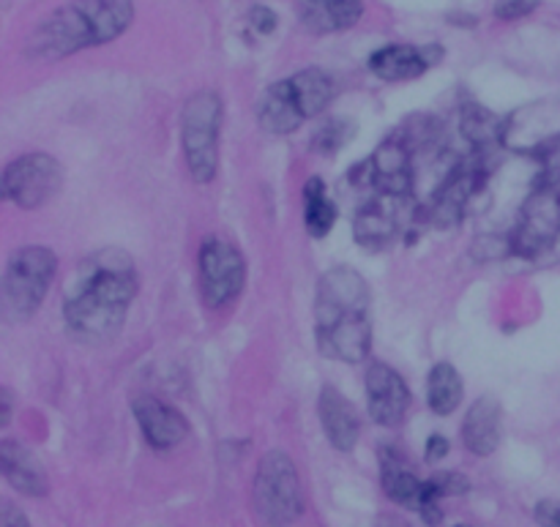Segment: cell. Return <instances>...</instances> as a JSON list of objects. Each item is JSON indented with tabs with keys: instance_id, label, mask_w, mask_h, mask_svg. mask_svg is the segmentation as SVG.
Returning <instances> with one entry per match:
<instances>
[{
	"instance_id": "1",
	"label": "cell",
	"mask_w": 560,
	"mask_h": 527,
	"mask_svg": "<svg viewBox=\"0 0 560 527\" xmlns=\"http://www.w3.org/2000/svg\"><path fill=\"white\" fill-rule=\"evenodd\" d=\"M137 295L135 262L118 249H104L82 262L66 295V325L86 342L113 339L124 329Z\"/></svg>"
},
{
	"instance_id": "2",
	"label": "cell",
	"mask_w": 560,
	"mask_h": 527,
	"mask_svg": "<svg viewBox=\"0 0 560 527\" xmlns=\"http://www.w3.org/2000/svg\"><path fill=\"white\" fill-rule=\"evenodd\" d=\"M372 295L367 279L347 266L331 268L317 282V345L329 358L358 363L372 350Z\"/></svg>"
},
{
	"instance_id": "3",
	"label": "cell",
	"mask_w": 560,
	"mask_h": 527,
	"mask_svg": "<svg viewBox=\"0 0 560 527\" xmlns=\"http://www.w3.org/2000/svg\"><path fill=\"white\" fill-rule=\"evenodd\" d=\"M135 20L131 0H72L34 30L28 52L36 57H66L86 47L118 39Z\"/></svg>"
},
{
	"instance_id": "4",
	"label": "cell",
	"mask_w": 560,
	"mask_h": 527,
	"mask_svg": "<svg viewBox=\"0 0 560 527\" xmlns=\"http://www.w3.org/2000/svg\"><path fill=\"white\" fill-rule=\"evenodd\" d=\"M55 273L58 257L47 246H25L14 252L3 273V309L9 318H30L50 293Z\"/></svg>"
},
{
	"instance_id": "5",
	"label": "cell",
	"mask_w": 560,
	"mask_h": 527,
	"mask_svg": "<svg viewBox=\"0 0 560 527\" xmlns=\"http://www.w3.org/2000/svg\"><path fill=\"white\" fill-rule=\"evenodd\" d=\"M221 97L216 91H200L183 107V154L189 172L198 183L214 181L219 170V131H221Z\"/></svg>"
},
{
	"instance_id": "6",
	"label": "cell",
	"mask_w": 560,
	"mask_h": 527,
	"mask_svg": "<svg viewBox=\"0 0 560 527\" xmlns=\"http://www.w3.org/2000/svg\"><path fill=\"white\" fill-rule=\"evenodd\" d=\"M255 509L268 525L284 527L304 514V494H301L298 473L293 460L284 451H271L260 460L255 476Z\"/></svg>"
},
{
	"instance_id": "7",
	"label": "cell",
	"mask_w": 560,
	"mask_h": 527,
	"mask_svg": "<svg viewBox=\"0 0 560 527\" xmlns=\"http://www.w3.org/2000/svg\"><path fill=\"white\" fill-rule=\"evenodd\" d=\"M560 239V183L542 181L531 194L517 219L511 235V252L536 257Z\"/></svg>"
},
{
	"instance_id": "8",
	"label": "cell",
	"mask_w": 560,
	"mask_h": 527,
	"mask_svg": "<svg viewBox=\"0 0 560 527\" xmlns=\"http://www.w3.org/2000/svg\"><path fill=\"white\" fill-rule=\"evenodd\" d=\"M246 282V260L232 244L208 239L200 246V293L205 307L225 309L241 295Z\"/></svg>"
},
{
	"instance_id": "9",
	"label": "cell",
	"mask_w": 560,
	"mask_h": 527,
	"mask_svg": "<svg viewBox=\"0 0 560 527\" xmlns=\"http://www.w3.org/2000/svg\"><path fill=\"white\" fill-rule=\"evenodd\" d=\"M63 187V170L50 154H28L3 170V194L20 208L47 205Z\"/></svg>"
},
{
	"instance_id": "10",
	"label": "cell",
	"mask_w": 560,
	"mask_h": 527,
	"mask_svg": "<svg viewBox=\"0 0 560 527\" xmlns=\"http://www.w3.org/2000/svg\"><path fill=\"white\" fill-rule=\"evenodd\" d=\"M369 415L380 426H399L410 410V391L403 374L394 372L389 363H372L367 372Z\"/></svg>"
},
{
	"instance_id": "11",
	"label": "cell",
	"mask_w": 560,
	"mask_h": 527,
	"mask_svg": "<svg viewBox=\"0 0 560 527\" xmlns=\"http://www.w3.org/2000/svg\"><path fill=\"white\" fill-rule=\"evenodd\" d=\"M367 170L369 183L380 194L403 200L413 189V162H410L408 145L399 137H389L374 147L372 159L367 162Z\"/></svg>"
},
{
	"instance_id": "12",
	"label": "cell",
	"mask_w": 560,
	"mask_h": 527,
	"mask_svg": "<svg viewBox=\"0 0 560 527\" xmlns=\"http://www.w3.org/2000/svg\"><path fill=\"white\" fill-rule=\"evenodd\" d=\"M443 57L441 47H413V44H389L380 47L369 57V72L385 82H408L427 74L432 63Z\"/></svg>"
},
{
	"instance_id": "13",
	"label": "cell",
	"mask_w": 560,
	"mask_h": 527,
	"mask_svg": "<svg viewBox=\"0 0 560 527\" xmlns=\"http://www.w3.org/2000/svg\"><path fill=\"white\" fill-rule=\"evenodd\" d=\"M137 415V424H140L142 435L151 442L153 448L165 451V448H176L178 442L187 440L189 435V421L181 410H176L173 404L162 402L156 397H140L131 404Z\"/></svg>"
},
{
	"instance_id": "14",
	"label": "cell",
	"mask_w": 560,
	"mask_h": 527,
	"mask_svg": "<svg viewBox=\"0 0 560 527\" xmlns=\"http://www.w3.org/2000/svg\"><path fill=\"white\" fill-rule=\"evenodd\" d=\"M317 408H320V421H323V432L331 446L340 451H353L361 437V419H358L356 404L334 386H323Z\"/></svg>"
},
{
	"instance_id": "15",
	"label": "cell",
	"mask_w": 560,
	"mask_h": 527,
	"mask_svg": "<svg viewBox=\"0 0 560 527\" xmlns=\"http://www.w3.org/2000/svg\"><path fill=\"white\" fill-rule=\"evenodd\" d=\"M394 200L389 194H380L378 200H367L358 208L356 221H353V235L364 249H385L394 244L396 233H399V221H396Z\"/></svg>"
},
{
	"instance_id": "16",
	"label": "cell",
	"mask_w": 560,
	"mask_h": 527,
	"mask_svg": "<svg viewBox=\"0 0 560 527\" xmlns=\"http://www.w3.org/2000/svg\"><path fill=\"white\" fill-rule=\"evenodd\" d=\"M504 435V410L493 397H484L473 402L462 424V442L470 454L489 457L500 446Z\"/></svg>"
},
{
	"instance_id": "17",
	"label": "cell",
	"mask_w": 560,
	"mask_h": 527,
	"mask_svg": "<svg viewBox=\"0 0 560 527\" xmlns=\"http://www.w3.org/2000/svg\"><path fill=\"white\" fill-rule=\"evenodd\" d=\"M257 120L268 134H293L301 124L306 120L304 110H301L298 97L293 91V82L282 80L277 86L268 88L263 93L260 104H257Z\"/></svg>"
},
{
	"instance_id": "18",
	"label": "cell",
	"mask_w": 560,
	"mask_h": 527,
	"mask_svg": "<svg viewBox=\"0 0 560 527\" xmlns=\"http://www.w3.org/2000/svg\"><path fill=\"white\" fill-rule=\"evenodd\" d=\"M0 467H3L7 481L12 484L17 492L28 494V498H41V494H47V473L41 471L34 451L25 448L23 442H0Z\"/></svg>"
},
{
	"instance_id": "19",
	"label": "cell",
	"mask_w": 560,
	"mask_h": 527,
	"mask_svg": "<svg viewBox=\"0 0 560 527\" xmlns=\"http://www.w3.org/2000/svg\"><path fill=\"white\" fill-rule=\"evenodd\" d=\"M364 14V0H298V17L311 34H340Z\"/></svg>"
},
{
	"instance_id": "20",
	"label": "cell",
	"mask_w": 560,
	"mask_h": 527,
	"mask_svg": "<svg viewBox=\"0 0 560 527\" xmlns=\"http://www.w3.org/2000/svg\"><path fill=\"white\" fill-rule=\"evenodd\" d=\"M380 478H383V492L394 503L405 505V509H419L421 494H424V481L410 471L403 454L383 448V454H380Z\"/></svg>"
},
{
	"instance_id": "21",
	"label": "cell",
	"mask_w": 560,
	"mask_h": 527,
	"mask_svg": "<svg viewBox=\"0 0 560 527\" xmlns=\"http://www.w3.org/2000/svg\"><path fill=\"white\" fill-rule=\"evenodd\" d=\"M475 176L468 170H454L446 181L441 183V189L435 192L432 200V221L437 228H454L459 219H462V210L468 205L470 194L475 189Z\"/></svg>"
},
{
	"instance_id": "22",
	"label": "cell",
	"mask_w": 560,
	"mask_h": 527,
	"mask_svg": "<svg viewBox=\"0 0 560 527\" xmlns=\"http://www.w3.org/2000/svg\"><path fill=\"white\" fill-rule=\"evenodd\" d=\"M290 82H293V91L298 97L306 118H315V115L323 113L336 93L334 80H331L323 68H304V72L293 74Z\"/></svg>"
},
{
	"instance_id": "23",
	"label": "cell",
	"mask_w": 560,
	"mask_h": 527,
	"mask_svg": "<svg viewBox=\"0 0 560 527\" xmlns=\"http://www.w3.org/2000/svg\"><path fill=\"white\" fill-rule=\"evenodd\" d=\"M336 205L326 194V187L320 178H309L304 187V224L311 239H326L336 224Z\"/></svg>"
},
{
	"instance_id": "24",
	"label": "cell",
	"mask_w": 560,
	"mask_h": 527,
	"mask_svg": "<svg viewBox=\"0 0 560 527\" xmlns=\"http://www.w3.org/2000/svg\"><path fill=\"white\" fill-rule=\"evenodd\" d=\"M462 377L451 363H435L427 381V399H430V410L437 415H451L462 402Z\"/></svg>"
},
{
	"instance_id": "25",
	"label": "cell",
	"mask_w": 560,
	"mask_h": 527,
	"mask_svg": "<svg viewBox=\"0 0 560 527\" xmlns=\"http://www.w3.org/2000/svg\"><path fill=\"white\" fill-rule=\"evenodd\" d=\"M462 131L473 145L487 147L489 142H498L506 137V126L504 120L495 118L489 110L482 107H468L462 113Z\"/></svg>"
},
{
	"instance_id": "26",
	"label": "cell",
	"mask_w": 560,
	"mask_h": 527,
	"mask_svg": "<svg viewBox=\"0 0 560 527\" xmlns=\"http://www.w3.org/2000/svg\"><path fill=\"white\" fill-rule=\"evenodd\" d=\"M347 137H351L347 124H342V120H329V124L315 134V145L317 151H323V154H334L336 147H340Z\"/></svg>"
},
{
	"instance_id": "27",
	"label": "cell",
	"mask_w": 560,
	"mask_h": 527,
	"mask_svg": "<svg viewBox=\"0 0 560 527\" xmlns=\"http://www.w3.org/2000/svg\"><path fill=\"white\" fill-rule=\"evenodd\" d=\"M536 7L538 0H506V3H500V7L495 9V14H498L500 20H520L525 17V14H531Z\"/></svg>"
},
{
	"instance_id": "28",
	"label": "cell",
	"mask_w": 560,
	"mask_h": 527,
	"mask_svg": "<svg viewBox=\"0 0 560 527\" xmlns=\"http://www.w3.org/2000/svg\"><path fill=\"white\" fill-rule=\"evenodd\" d=\"M250 23L257 34L268 36V34H273V28H277V14L266 7H255L250 14Z\"/></svg>"
},
{
	"instance_id": "29",
	"label": "cell",
	"mask_w": 560,
	"mask_h": 527,
	"mask_svg": "<svg viewBox=\"0 0 560 527\" xmlns=\"http://www.w3.org/2000/svg\"><path fill=\"white\" fill-rule=\"evenodd\" d=\"M536 519L542 527H560V503L555 500H542L536 505Z\"/></svg>"
},
{
	"instance_id": "30",
	"label": "cell",
	"mask_w": 560,
	"mask_h": 527,
	"mask_svg": "<svg viewBox=\"0 0 560 527\" xmlns=\"http://www.w3.org/2000/svg\"><path fill=\"white\" fill-rule=\"evenodd\" d=\"M0 527H30V525L17 505L3 503V509H0Z\"/></svg>"
},
{
	"instance_id": "31",
	"label": "cell",
	"mask_w": 560,
	"mask_h": 527,
	"mask_svg": "<svg viewBox=\"0 0 560 527\" xmlns=\"http://www.w3.org/2000/svg\"><path fill=\"white\" fill-rule=\"evenodd\" d=\"M448 454V440L443 435H432L427 440V451H424V460L427 462H437Z\"/></svg>"
},
{
	"instance_id": "32",
	"label": "cell",
	"mask_w": 560,
	"mask_h": 527,
	"mask_svg": "<svg viewBox=\"0 0 560 527\" xmlns=\"http://www.w3.org/2000/svg\"><path fill=\"white\" fill-rule=\"evenodd\" d=\"M9 419H12V394L3 388V391H0V424L7 426Z\"/></svg>"
},
{
	"instance_id": "33",
	"label": "cell",
	"mask_w": 560,
	"mask_h": 527,
	"mask_svg": "<svg viewBox=\"0 0 560 527\" xmlns=\"http://www.w3.org/2000/svg\"><path fill=\"white\" fill-rule=\"evenodd\" d=\"M374 527H413V525H410V522H405V519H399V516H394V514H383Z\"/></svg>"
},
{
	"instance_id": "34",
	"label": "cell",
	"mask_w": 560,
	"mask_h": 527,
	"mask_svg": "<svg viewBox=\"0 0 560 527\" xmlns=\"http://www.w3.org/2000/svg\"><path fill=\"white\" fill-rule=\"evenodd\" d=\"M457 527H470V525H457Z\"/></svg>"
}]
</instances>
